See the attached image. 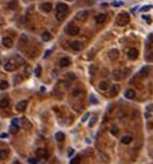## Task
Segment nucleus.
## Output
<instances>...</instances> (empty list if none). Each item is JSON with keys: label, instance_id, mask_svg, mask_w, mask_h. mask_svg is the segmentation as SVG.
<instances>
[{"label": "nucleus", "instance_id": "nucleus-29", "mask_svg": "<svg viewBox=\"0 0 153 164\" xmlns=\"http://www.w3.org/2000/svg\"><path fill=\"white\" fill-rule=\"evenodd\" d=\"M35 75H36V76H40V75H42V68H40V66H36Z\"/></svg>", "mask_w": 153, "mask_h": 164}, {"label": "nucleus", "instance_id": "nucleus-10", "mask_svg": "<svg viewBox=\"0 0 153 164\" xmlns=\"http://www.w3.org/2000/svg\"><path fill=\"white\" fill-rule=\"evenodd\" d=\"M70 65V60L69 58H61V60H59V66L61 68H65V66H69Z\"/></svg>", "mask_w": 153, "mask_h": 164}, {"label": "nucleus", "instance_id": "nucleus-13", "mask_svg": "<svg viewBox=\"0 0 153 164\" xmlns=\"http://www.w3.org/2000/svg\"><path fill=\"white\" fill-rule=\"evenodd\" d=\"M36 154H37L39 157H47V156H48L47 150H46V149H42V148H39V149L36 150Z\"/></svg>", "mask_w": 153, "mask_h": 164}, {"label": "nucleus", "instance_id": "nucleus-35", "mask_svg": "<svg viewBox=\"0 0 153 164\" xmlns=\"http://www.w3.org/2000/svg\"><path fill=\"white\" fill-rule=\"evenodd\" d=\"M80 94H81V91H80V90H75V91L72 92L73 97H77V95H80Z\"/></svg>", "mask_w": 153, "mask_h": 164}, {"label": "nucleus", "instance_id": "nucleus-6", "mask_svg": "<svg viewBox=\"0 0 153 164\" xmlns=\"http://www.w3.org/2000/svg\"><path fill=\"white\" fill-rule=\"evenodd\" d=\"M119 92V86L117 84H115V86H110V88H109V97H116Z\"/></svg>", "mask_w": 153, "mask_h": 164}, {"label": "nucleus", "instance_id": "nucleus-44", "mask_svg": "<svg viewBox=\"0 0 153 164\" xmlns=\"http://www.w3.org/2000/svg\"><path fill=\"white\" fill-rule=\"evenodd\" d=\"M21 81V77H14V83H19Z\"/></svg>", "mask_w": 153, "mask_h": 164}, {"label": "nucleus", "instance_id": "nucleus-11", "mask_svg": "<svg viewBox=\"0 0 153 164\" xmlns=\"http://www.w3.org/2000/svg\"><path fill=\"white\" fill-rule=\"evenodd\" d=\"M87 17H88L87 11H80V13H77L76 14V19H80V21H84Z\"/></svg>", "mask_w": 153, "mask_h": 164}, {"label": "nucleus", "instance_id": "nucleus-36", "mask_svg": "<svg viewBox=\"0 0 153 164\" xmlns=\"http://www.w3.org/2000/svg\"><path fill=\"white\" fill-rule=\"evenodd\" d=\"M66 77H68L69 80H75V79H76V76H75L73 73H68V76H66Z\"/></svg>", "mask_w": 153, "mask_h": 164}, {"label": "nucleus", "instance_id": "nucleus-24", "mask_svg": "<svg viewBox=\"0 0 153 164\" xmlns=\"http://www.w3.org/2000/svg\"><path fill=\"white\" fill-rule=\"evenodd\" d=\"M8 87V83L6 80H3V81H0V90H6V88Z\"/></svg>", "mask_w": 153, "mask_h": 164}, {"label": "nucleus", "instance_id": "nucleus-45", "mask_svg": "<svg viewBox=\"0 0 153 164\" xmlns=\"http://www.w3.org/2000/svg\"><path fill=\"white\" fill-rule=\"evenodd\" d=\"M94 72H95V68H94V66H91V68H90V73L92 75V73H94Z\"/></svg>", "mask_w": 153, "mask_h": 164}, {"label": "nucleus", "instance_id": "nucleus-38", "mask_svg": "<svg viewBox=\"0 0 153 164\" xmlns=\"http://www.w3.org/2000/svg\"><path fill=\"white\" fill-rule=\"evenodd\" d=\"M88 117H90V115H88V113H86V115L83 116V119H81V121H86V120H87Z\"/></svg>", "mask_w": 153, "mask_h": 164}, {"label": "nucleus", "instance_id": "nucleus-34", "mask_svg": "<svg viewBox=\"0 0 153 164\" xmlns=\"http://www.w3.org/2000/svg\"><path fill=\"white\" fill-rule=\"evenodd\" d=\"M55 17H57V19H58V21H61V19H62V18L65 17V14H61V13H57V14H55Z\"/></svg>", "mask_w": 153, "mask_h": 164}, {"label": "nucleus", "instance_id": "nucleus-20", "mask_svg": "<svg viewBox=\"0 0 153 164\" xmlns=\"http://www.w3.org/2000/svg\"><path fill=\"white\" fill-rule=\"evenodd\" d=\"M7 156H8V150L7 149H0V160L7 159Z\"/></svg>", "mask_w": 153, "mask_h": 164}, {"label": "nucleus", "instance_id": "nucleus-40", "mask_svg": "<svg viewBox=\"0 0 153 164\" xmlns=\"http://www.w3.org/2000/svg\"><path fill=\"white\" fill-rule=\"evenodd\" d=\"M113 6H116V7H117V6H123V1H115Z\"/></svg>", "mask_w": 153, "mask_h": 164}, {"label": "nucleus", "instance_id": "nucleus-5", "mask_svg": "<svg viewBox=\"0 0 153 164\" xmlns=\"http://www.w3.org/2000/svg\"><path fill=\"white\" fill-rule=\"evenodd\" d=\"M3 69L7 70V72H13V70L15 69V63H13L11 61H7V62L3 65Z\"/></svg>", "mask_w": 153, "mask_h": 164}, {"label": "nucleus", "instance_id": "nucleus-17", "mask_svg": "<svg viewBox=\"0 0 153 164\" xmlns=\"http://www.w3.org/2000/svg\"><path fill=\"white\" fill-rule=\"evenodd\" d=\"M149 72H150V68L149 66H143L142 69L139 70V75H141V76H148Z\"/></svg>", "mask_w": 153, "mask_h": 164}, {"label": "nucleus", "instance_id": "nucleus-3", "mask_svg": "<svg viewBox=\"0 0 153 164\" xmlns=\"http://www.w3.org/2000/svg\"><path fill=\"white\" fill-rule=\"evenodd\" d=\"M127 55L130 60H137L138 58V50L137 48H128L127 50Z\"/></svg>", "mask_w": 153, "mask_h": 164}, {"label": "nucleus", "instance_id": "nucleus-19", "mask_svg": "<svg viewBox=\"0 0 153 164\" xmlns=\"http://www.w3.org/2000/svg\"><path fill=\"white\" fill-rule=\"evenodd\" d=\"M98 88H99V90H108L109 88V83L108 81H101V83L98 84Z\"/></svg>", "mask_w": 153, "mask_h": 164}, {"label": "nucleus", "instance_id": "nucleus-26", "mask_svg": "<svg viewBox=\"0 0 153 164\" xmlns=\"http://www.w3.org/2000/svg\"><path fill=\"white\" fill-rule=\"evenodd\" d=\"M113 79H115V80H119V79H120V70L119 69H116L115 72H113Z\"/></svg>", "mask_w": 153, "mask_h": 164}, {"label": "nucleus", "instance_id": "nucleus-28", "mask_svg": "<svg viewBox=\"0 0 153 164\" xmlns=\"http://www.w3.org/2000/svg\"><path fill=\"white\" fill-rule=\"evenodd\" d=\"M28 163L29 164H40V163H39V159H32V157H31V159H28Z\"/></svg>", "mask_w": 153, "mask_h": 164}, {"label": "nucleus", "instance_id": "nucleus-46", "mask_svg": "<svg viewBox=\"0 0 153 164\" xmlns=\"http://www.w3.org/2000/svg\"><path fill=\"white\" fill-rule=\"evenodd\" d=\"M13 124H15V126H18V119H13Z\"/></svg>", "mask_w": 153, "mask_h": 164}, {"label": "nucleus", "instance_id": "nucleus-23", "mask_svg": "<svg viewBox=\"0 0 153 164\" xmlns=\"http://www.w3.org/2000/svg\"><path fill=\"white\" fill-rule=\"evenodd\" d=\"M80 161H81V157L76 156V157H73L72 160H70V164H80Z\"/></svg>", "mask_w": 153, "mask_h": 164}, {"label": "nucleus", "instance_id": "nucleus-32", "mask_svg": "<svg viewBox=\"0 0 153 164\" xmlns=\"http://www.w3.org/2000/svg\"><path fill=\"white\" fill-rule=\"evenodd\" d=\"M15 61L18 62V65H24L25 63V61L22 60V58H19V57H15Z\"/></svg>", "mask_w": 153, "mask_h": 164}, {"label": "nucleus", "instance_id": "nucleus-8", "mask_svg": "<svg viewBox=\"0 0 153 164\" xmlns=\"http://www.w3.org/2000/svg\"><path fill=\"white\" fill-rule=\"evenodd\" d=\"M40 8H42L44 13H50L51 8H52V4L51 3H42V4H40Z\"/></svg>", "mask_w": 153, "mask_h": 164}, {"label": "nucleus", "instance_id": "nucleus-39", "mask_svg": "<svg viewBox=\"0 0 153 164\" xmlns=\"http://www.w3.org/2000/svg\"><path fill=\"white\" fill-rule=\"evenodd\" d=\"M21 40H22V43H26V40H28V37H26V36H25V35H22V36H21Z\"/></svg>", "mask_w": 153, "mask_h": 164}, {"label": "nucleus", "instance_id": "nucleus-47", "mask_svg": "<svg viewBox=\"0 0 153 164\" xmlns=\"http://www.w3.org/2000/svg\"><path fill=\"white\" fill-rule=\"evenodd\" d=\"M128 73H130V70H128V69H125V70H124V75H123V76H127Z\"/></svg>", "mask_w": 153, "mask_h": 164}, {"label": "nucleus", "instance_id": "nucleus-18", "mask_svg": "<svg viewBox=\"0 0 153 164\" xmlns=\"http://www.w3.org/2000/svg\"><path fill=\"white\" fill-rule=\"evenodd\" d=\"M8 105H10V101H8L7 98H3V99L0 101V108H1V109L8 108Z\"/></svg>", "mask_w": 153, "mask_h": 164}, {"label": "nucleus", "instance_id": "nucleus-4", "mask_svg": "<svg viewBox=\"0 0 153 164\" xmlns=\"http://www.w3.org/2000/svg\"><path fill=\"white\" fill-rule=\"evenodd\" d=\"M68 11V6L65 3H58L57 4V13H61V14H65Z\"/></svg>", "mask_w": 153, "mask_h": 164}, {"label": "nucleus", "instance_id": "nucleus-48", "mask_svg": "<svg viewBox=\"0 0 153 164\" xmlns=\"http://www.w3.org/2000/svg\"><path fill=\"white\" fill-rule=\"evenodd\" d=\"M148 110H150V112H153V106H152V105H149V106H148Z\"/></svg>", "mask_w": 153, "mask_h": 164}, {"label": "nucleus", "instance_id": "nucleus-50", "mask_svg": "<svg viewBox=\"0 0 153 164\" xmlns=\"http://www.w3.org/2000/svg\"><path fill=\"white\" fill-rule=\"evenodd\" d=\"M0 24H1V21H0Z\"/></svg>", "mask_w": 153, "mask_h": 164}, {"label": "nucleus", "instance_id": "nucleus-7", "mask_svg": "<svg viewBox=\"0 0 153 164\" xmlns=\"http://www.w3.org/2000/svg\"><path fill=\"white\" fill-rule=\"evenodd\" d=\"M1 44H3L4 47H7V48H11V47H13V39L11 37H3Z\"/></svg>", "mask_w": 153, "mask_h": 164}, {"label": "nucleus", "instance_id": "nucleus-31", "mask_svg": "<svg viewBox=\"0 0 153 164\" xmlns=\"http://www.w3.org/2000/svg\"><path fill=\"white\" fill-rule=\"evenodd\" d=\"M11 133H13V134H15V133H17V131H18V126H15V124H11Z\"/></svg>", "mask_w": 153, "mask_h": 164}, {"label": "nucleus", "instance_id": "nucleus-14", "mask_svg": "<svg viewBox=\"0 0 153 164\" xmlns=\"http://www.w3.org/2000/svg\"><path fill=\"white\" fill-rule=\"evenodd\" d=\"M135 91L134 90H127L125 91V98H127V99H134V98H135Z\"/></svg>", "mask_w": 153, "mask_h": 164}, {"label": "nucleus", "instance_id": "nucleus-42", "mask_svg": "<svg viewBox=\"0 0 153 164\" xmlns=\"http://www.w3.org/2000/svg\"><path fill=\"white\" fill-rule=\"evenodd\" d=\"M73 152H75L73 149H69L68 150V156H73Z\"/></svg>", "mask_w": 153, "mask_h": 164}, {"label": "nucleus", "instance_id": "nucleus-21", "mask_svg": "<svg viewBox=\"0 0 153 164\" xmlns=\"http://www.w3.org/2000/svg\"><path fill=\"white\" fill-rule=\"evenodd\" d=\"M131 141H132V138H131L130 135H124V136L122 138V142L124 143V145H128V143L131 142Z\"/></svg>", "mask_w": 153, "mask_h": 164}, {"label": "nucleus", "instance_id": "nucleus-37", "mask_svg": "<svg viewBox=\"0 0 153 164\" xmlns=\"http://www.w3.org/2000/svg\"><path fill=\"white\" fill-rule=\"evenodd\" d=\"M150 8H152V6H143V7L141 8V10H142V11H145V13H146V11H149Z\"/></svg>", "mask_w": 153, "mask_h": 164}, {"label": "nucleus", "instance_id": "nucleus-27", "mask_svg": "<svg viewBox=\"0 0 153 164\" xmlns=\"http://www.w3.org/2000/svg\"><path fill=\"white\" fill-rule=\"evenodd\" d=\"M15 7H17V1H15V0H11L10 3H8V8H11V10H14Z\"/></svg>", "mask_w": 153, "mask_h": 164}, {"label": "nucleus", "instance_id": "nucleus-15", "mask_svg": "<svg viewBox=\"0 0 153 164\" xmlns=\"http://www.w3.org/2000/svg\"><path fill=\"white\" fill-rule=\"evenodd\" d=\"M105 19H106V15H105V14H98L97 17H95V21H97V24H104Z\"/></svg>", "mask_w": 153, "mask_h": 164}, {"label": "nucleus", "instance_id": "nucleus-16", "mask_svg": "<svg viewBox=\"0 0 153 164\" xmlns=\"http://www.w3.org/2000/svg\"><path fill=\"white\" fill-rule=\"evenodd\" d=\"M108 55H109V58H110V60H116V58L119 57V51H117V50H110Z\"/></svg>", "mask_w": 153, "mask_h": 164}, {"label": "nucleus", "instance_id": "nucleus-9", "mask_svg": "<svg viewBox=\"0 0 153 164\" xmlns=\"http://www.w3.org/2000/svg\"><path fill=\"white\" fill-rule=\"evenodd\" d=\"M26 106H28V102H26V101H21V102H18V104H17L15 108H17L18 112H22V110H25Z\"/></svg>", "mask_w": 153, "mask_h": 164}, {"label": "nucleus", "instance_id": "nucleus-25", "mask_svg": "<svg viewBox=\"0 0 153 164\" xmlns=\"http://www.w3.org/2000/svg\"><path fill=\"white\" fill-rule=\"evenodd\" d=\"M55 138H57V141H63V139H65V135H63L62 133H57L55 134Z\"/></svg>", "mask_w": 153, "mask_h": 164}, {"label": "nucleus", "instance_id": "nucleus-43", "mask_svg": "<svg viewBox=\"0 0 153 164\" xmlns=\"http://www.w3.org/2000/svg\"><path fill=\"white\" fill-rule=\"evenodd\" d=\"M94 123H95V117H94V119H91V120H90V127H92V126H94Z\"/></svg>", "mask_w": 153, "mask_h": 164}, {"label": "nucleus", "instance_id": "nucleus-22", "mask_svg": "<svg viewBox=\"0 0 153 164\" xmlns=\"http://www.w3.org/2000/svg\"><path fill=\"white\" fill-rule=\"evenodd\" d=\"M42 39H43V42H48L50 39H51V35H50L48 32H43V35H42Z\"/></svg>", "mask_w": 153, "mask_h": 164}, {"label": "nucleus", "instance_id": "nucleus-41", "mask_svg": "<svg viewBox=\"0 0 153 164\" xmlns=\"http://www.w3.org/2000/svg\"><path fill=\"white\" fill-rule=\"evenodd\" d=\"M90 102H91V104H97V99H95L94 97H91L90 98Z\"/></svg>", "mask_w": 153, "mask_h": 164}, {"label": "nucleus", "instance_id": "nucleus-33", "mask_svg": "<svg viewBox=\"0 0 153 164\" xmlns=\"http://www.w3.org/2000/svg\"><path fill=\"white\" fill-rule=\"evenodd\" d=\"M142 19H145V21L148 22V24H150V22H152V19H150L149 15H142Z\"/></svg>", "mask_w": 153, "mask_h": 164}, {"label": "nucleus", "instance_id": "nucleus-1", "mask_svg": "<svg viewBox=\"0 0 153 164\" xmlns=\"http://www.w3.org/2000/svg\"><path fill=\"white\" fill-rule=\"evenodd\" d=\"M128 14H125V13H122V14H119L117 15V25H125V24H128Z\"/></svg>", "mask_w": 153, "mask_h": 164}, {"label": "nucleus", "instance_id": "nucleus-49", "mask_svg": "<svg viewBox=\"0 0 153 164\" xmlns=\"http://www.w3.org/2000/svg\"><path fill=\"white\" fill-rule=\"evenodd\" d=\"M11 164H21V163H19V161H18V160H14V161H13V163H11Z\"/></svg>", "mask_w": 153, "mask_h": 164}, {"label": "nucleus", "instance_id": "nucleus-2", "mask_svg": "<svg viewBox=\"0 0 153 164\" xmlns=\"http://www.w3.org/2000/svg\"><path fill=\"white\" fill-rule=\"evenodd\" d=\"M66 32H68V35H70V36H76V35H79L80 29L77 28L76 25H68V28H66Z\"/></svg>", "mask_w": 153, "mask_h": 164}, {"label": "nucleus", "instance_id": "nucleus-30", "mask_svg": "<svg viewBox=\"0 0 153 164\" xmlns=\"http://www.w3.org/2000/svg\"><path fill=\"white\" fill-rule=\"evenodd\" d=\"M110 133L113 134V135H116V134H117V126H112L110 127Z\"/></svg>", "mask_w": 153, "mask_h": 164}, {"label": "nucleus", "instance_id": "nucleus-12", "mask_svg": "<svg viewBox=\"0 0 153 164\" xmlns=\"http://www.w3.org/2000/svg\"><path fill=\"white\" fill-rule=\"evenodd\" d=\"M70 48L75 50V51L81 50V42H72V43H70Z\"/></svg>", "mask_w": 153, "mask_h": 164}]
</instances>
